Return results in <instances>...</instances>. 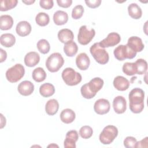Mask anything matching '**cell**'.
I'll use <instances>...</instances> for the list:
<instances>
[{"label":"cell","instance_id":"obj_1","mask_svg":"<svg viewBox=\"0 0 148 148\" xmlns=\"http://www.w3.org/2000/svg\"><path fill=\"white\" fill-rule=\"evenodd\" d=\"M130 109L132 113H139L144 108L145 92L140 88H134L129 93Z\"/></svg>","mask_w":148,"mask_h":148},{"label":"cell","instance_id":"obj_2","mask_svg":"<svg viewBox=\"0 0 148 148\" xmlns=\"http://www.w3.org/2000/svg\"><path fill=\"white\" fill-rule=\"evenodd\" d=\"M90 51L98 63L104 65L109 61V56L108 53L99 45V43H95L92 45L90 49Z\"/></svg>","mask_w":148,"mask_h":148},{"label":"cell","instance_id":"obj_3","mask_svg":"<svg viewBox=\"0 0 148 148\" xmlns=\"http://www.w3.org/2000/svg\"><path fill=\"white\" fill-rule=\"evenodd\" d=\"M64 60L62 55L59 53H53L47 58L46 66L49 71L56 72L63 66Z\"/></svg>","mask_w":148,"mask_h":148},{"label":"cell","instance_id":"obj_4","mask_svg":"<svg viewBox=\"0 0 148 148\" xmlns=\"http://www.w3.org/2000/svg\"><path fill=\"white\" fill-rule=\"evenodd\" d=\"M61 76L65 83L70 86L78 84L82 79L80 73L76 72L72 68H65L62 71Z\"/></svg>","mask_w":148,"mask_h":148},{"label":"cell","instance_id":"obj_5","mask_svg":"<svg viewBox=\"0 0 148 148\" xmlns=\"http://www.w3.org/2000/svg\"><path fill=\"white\" fill-rule=\"evenodd\" d=\"M25 69L21 64H16L9 68L6 72V77L10 83H16L20 80L24 75Z\"/></svg>","mask_w":148,"mask_h":148},{"label":"cell","instance_id":"obj_6","mask_svg":"<svg viewBox=\"0 0 148 148\" xmlns=\"http://www.w3.org/2000/svg\"><path fill=\"white\" fill-rule=\"evenodd\" d=\"M118 135L117 128L114 125L106 126L99 135V140L103 145L110 144Z\"/></svg>","mask_w":148,"mask_h":148},{"label":"cell","instance_id":"obj_7","mask_svg":"<svg viewBox=\"0 0 148 148\" xmlns=\"http://www.w3.org/2000/svg\"><path fill=\"white\" fill-rule=\"evenodd\" d=\"M115 58L119 61H123L125 59H132L136 55V53L130 48L127 45H121L116 47L113 51Z\"/></svg>","mask_w":148,"mask_h":148},{"label":"cell","instance_id":"obj_8","mask_svg":"<svg viewBox=\"0 0 148 148\" xmlns=\"http://www.w3.org/2000/svg\"><path fill=\"white\" fill-rule=\"evenodd\" d=\"M95 35V31L93 28H90L86 25L80 27L77 35V40L82 45L88 44Z\"/></svg>","mask_w":148,"mask_h":148},{"label":"cell","instance_id":"obj_9","mask_svg":"<svg viewBox=\"0 0 148 148\" xmlns=\"http://www.w3.org/2000/svg\"><path fill=\"white\" fill-rule=\"evenodd\" d=\"M121 40L120 35L116 32H111L109 34L106 38L99 42V45L103 47H113L117 45Z\"/></svg>","mask_w":148,"mask_h":148},{"label":"cell","instance_id":"obj_10","mask_svg":"<svg viewBox=\"0 0 148 148\" xmlns=\"http://www.w3.org/2000/svg\"><path fill=\"white\" fill-rule=\"evenodd\" d=\"M110 108L109 101L104 98H101L96 101L94 105V109L95 113L98 114H105L109 112Z\"/></svg>","mask_w":148,"mask_h":148},{"label":"cell","instance_id":"obj_11","mask_svg":"<svg viewBox=\"0 0 148 148\" xmlns=\"http://www.w3.org/2000/svg\"><path fill=\"white\" fill-rule=\"evenodd\" d=\"M113 107L116 113H124L127 109V102L125 98L120 95L116 97L113 101Z\"/></svg>","mask_w":148,"mask_h":148},{"label":"cell","instance_id":"obj_12","mask_svg":"<svg viewBox=\"0 0 148 148\" xmlns=\"http://www.w3.org/2000/svg\"><path fill=\"white\" fill-rule=\"evenodd\" d=\"M79 139V135L76 130L69 131L65 136V139L64 142V147L75 148L76 142Z\"/></svg>","mask_w":148,"mask_h":148},{"label":"cell","instance_id":"obj_13","mask_svg":"<svg viewBox=\"0 0 148 148\" xmlns=\"http://www.w3.org/2000/svg\"><path fill=\"white\" fill-rule=\"evenodd\" d=\"M17 90L21 95L28 96L34 92V85L30 81L24 80L18 84Z\"/></svg>","mask_w":148,"mask_h":148},{"label":"cell","instance_id":"obj_14","mask_svg":"<svg viewBox=\"0 0 148 148\" xmlns=\"http://www.w3.org/2000/svg\"><path fill=\"white\" fill-rule=\"evenodd\" d=\"M127 46L132 50L136 52H140L144 49V44L142 39L138 36H131L128 39Z\"/></svg>","mask_w":148,"mask_h":148},{"label":"cell","instance_id":"obj_15","mask_svg":"<svg viewBox=\"0 0 148 148\" xmlns=\"http://www.w3.org/2000/svg\"><path fill=\"white\" fill-rule=\"evenodd\" d=\"M90 60L86 53H81L77 56L76 58V64L79 69L82 71L87 69L90 66Z\"/></svg>","mask_w":148,"mask_h":148},{"label":"cell","instance_id":"obj_16","mask_svg":"<svg viewBox=\"0 0 148 148\" xmlns=\"http://www.w3.org/2000/svg\"><path fill=\"white\" fill-rule=\"evenodd\" d=\"M32 27L31 24L26 21H20L16 25V31L20 36H26L31 32Z\"/></svg>","mask_w":148,"mask_h":148},{"label":"cell","instance_id":"obj_17","mask_svg":"<svg viewBox=\"0 0 148 148\" xmlns=\"http://www.w3.org/2000/svg\"><path fill=\"white\" fill-rule=\"evenodd\" d=\"M40 61L39 54L35 51L28 53L24 57V63L28 67H33L37 65Z\"/></svg>","mask_w":148,"mask_h":148},{"label":"cell","instance_id":"obj_18","mask_svg":"<svg viewBox=\"0 0 148 148\" xmlns=\"http://www.w3.org/2000/svg\"><path fill=\"white\" fill-rule=\"evenodd\" d=\"M114 87L119 91H125L130 86V82L128 79L122 76H116L113 82Z\"/></svg>","mask_w":148,"mask_h":148},{"label":"cell","instance_id":"obj_19","mask_svg":"<svg viewBox=\"0 0 148 148\" xmlns=\"http://www.w3.org/2000/svg\"><path fill=\"white\" fill-rule=\"evenodd\" d=\"M58 38L61 43L65 44L72 41L74 38V35L71 29L68 28H64L58 31Z\"/></svg>","mask_w":148,"mask_h":148},{"label":"cell","instance_id":"obj_20","mask_svg":"<svg viewBox=\"0 0 148 148\" xmlns=\"http://www.w3.org/2000/svg\"><path fill=\"white\" fill-rule=\"evenodd\" d=\"M76 117L75 113L71 109H65L62 110L60 113L61 120L65 124H70L72 123Z\"/></svg>","mask_w":148,"mask_h":148},{"label":"cell","instance_id":"obj_21","mask_svg":"<svg viewBox=\"0 0 148 148\" xmlns=\"http://www.w3.org/2000/svg\"><path fill=\"white\" fill-rule=\"evenodd\" d=\"M68 20V15L66 12L62 10L56 12L53 15V21L57 25L65 24Z\"/></svg>","mask_w":148,"mask_h":148},{"label":"cell","instance_id":"obj_22","mask_svg":"<svg viewBox=\"0 0 148 148\" xmlns=\"http://www.w3.org/2000/svg\"><path fill=\"white\" fill-rule=\"evenodd\" d=\"M59 108V103L56 99H49L46 103L45 111L50 116H53L57 113Z\"/></svg>","mask_w":148,"mask_h":148},{"label":"cell","instance_id":"obj_23","mask_svg":"<svg viewBox=\"0 0 148 148\" xmlns=\"http://www.w3.org/2000/svg\"><path fill=\"white\" fill-rule=\"evenodd\" d=\"M87 85L91 92L97 94V92L102 88L103 86V80L100 77H94L87 83Z\"/></svg>","mask_w":148,"mask_h":148},{"label":"cell","instance_id":"obj_24","mask_svg":"<svg viewBox=\"0 0 148 148\" xmlns=\"http://www.w3.org/2000/svg\"><path fill=\"white\" fill-rule=\"evenodd\" d=\"M130 16L134 19H139L142 15V11L140 6L135 3H132L128 6Z\"/></svg>","mask_w":148,"mask_h":148},{"label":"cell","instance_id":"obj_25","mask_svg":"<svg viewBox=\"0 0 148 148\" xmlns=\"http://www.w3.org/2000/svg\"><path fill=\"white\" fill-rule=\"evenodd\" d=\"M40 94L43 97H49L52 96L55 92L54 86L49 83L42 84L39 87Z\"/></svg>","mask_w":148,"mask_h":148},{"label":"cell","instance_id":"obj_26","mask_svg":"<svg viewBox=\"0 0 148 148\" xmlns=\"http://www.w3.org/2000/svg\"><path fill=\"white\" fill-rule=\"evenodd\" d=\"M0 42L2 46L6 47H10L14 45L16 42V38L12 34H3L1 36Z\"/></svg>","mask_w":148,"mask_h":148},{"label":"cell","instance_id":"obj_27","mask_svg":"<svg viewBox=\"0 0 148 148\" xmlns=\"http://www.w3.org/2000/svg\"><path fill=\"white\" fill-rule=\"evenodd\" d=\"M13 25V19L8 14L0 16V28L1 30L10 29Z\"/></svg>","mask_w":148,"mask_h":148},{"label":"cell","instance_id":"obj_28","mask_svg":"<svg viewBox=\"0 0 148 148\" xmlns=\"http://www.w3.org/2000/svg\"><path fill=\"white\" fill-rule=\"evenodd\" d=\"M77 50H78L77 45L73 41L69 42L64 45V51L68 57L74 56L77 53Z\"/></svg>","mask_w":148,"mask_h":148},{"label":"cell","instance_id":"obj_29","mask_svg":"<svg viewBox=\"0 0 148 148\" xmlns=\"http://www.w3.org/2000/svg\"><path fill=\"white\" fill-rule=\"evenodd\" d=\"M32 79L36 82H42L46 78V73L45 70L40 67L35 68L32 74Z\"/></svg>","mask_w":148,"mask_h":148},{"label":"cell","instance_id":"obj_30","mask_svg":"<svg viewBox=\"0 0 148 148\" xmlns=\"http://www.w3.org/2000/svg\"><path fill=\"white\" fill-rule=\"evenodd\" d=\"M35 21L38 25L41 27L47 25L50 21L49 16L44 12H40L35 17Z\"/></svg>","mask_w":148,"mask_h":148},{"label":"cell","instance_id":"obj_31","mask_svg":"<svg viewBox=\"0 0 148 148\" xmlns=\"http://www.w3.org/2000/svg\"><path fill=\"white\" fill-rule=\"evenodd\" d=\"M123 72L128 76L136 74V66L135 62H125L123 66Z\"/></svg>","mask_w":148,"mask_h":148},{"label":"cell","instance_id":"obj_32","mask_svg":"<svg viewBox=\"0 0 148 148\" xmlns=\"http://www.w3.org/2000/svg\"><path fill=\"white\" fill-rule=\"evenodd\" d=\"M17 0H2L1 1L0 10L2 12L10 10L17 6Z\"/></svg>","mask_w":148,"mask_h":148},{"label":"cell","instance_id":"obj_33","mask_svg":"<svg viewBox=\"0 0 148 148\" xmlns=\"http://www.w3.org/2000/svg\"><path fill=\"white\" fill-rule=\"evenodd\" d=\"M135 64L136 66V74L141 75L147 71V63L146 60L139 58L135 62Z\"/></svg>","mask_w":148,"mask_h":148},{"label":"cell","instance_id":"obj_34","mask_svg":"<svg viewBox=\"0 0 148 148\" xmlns=\"http://www.w3.org/2000/svg\"><path fill=\"white\" fill-rule=\"evenodd\" d=\"M36 46L39 52L44 54L48 53L50 49V43L47 40L45 39L39 40Z\"/></svg>","mask_w":148,"mask_h":148},{"label":"cell","instance_id":"obj_35","mask_svg":"<svg viewBox=\"0 0 148 148\" xmlns=\"http://www.w3.org/2000/svg\"><path fill=\"white\" fill-rule=\"evenodd\" d=\"M92 134V128L88 125H84L79 130V134L83 139H88L91 138Z\"/></svg>","mask_w":148,"mask_h":148},{"label":"cell","instance_id":"obj_36","mask_svg":"<svg viewBox=\"0 0 148 148\" xmlns=\"http://www.w3.org/2000/svg\"><path fill=\"white\" fill-rule=\"evenodd\" d=\"M84 13V8L82 5H78L75 6L72 11V17L75 20L80 18Z\"/></svg>","mask_w":148,"mask_h":148},{"label":"cell","instance_id":"obj_37","mask_svg":"<svg viewBox=\"0 0 148 148\" xmlns=\"http://www.w3.org/2000/svg\"><path fill=\"white\" fill-rule=\"evenodd\" d=\"M80 92L82 94V95L86 99H91L93 97H94L96 95V94L93 93L92 92H91L90 91V90L89 89L87 83H86L84 84H83L80 88Z\"/></svg>","mask_w":148,"mask_h":148},{"label":"cell","instance_id":"obj_38","mask_svg":"<svg viewBox=\"0 0 148 148\" xmlns=\"http://www.w3.org/2000/svg\"><path fill=\"white\" fill-rule=\"evenodd\" d=\"M137 141L135 138L133 136H127L124 140V146L127 148H134Z\"/></svg>","mask_w":148,"mask_h":148},{"label":"cell","instance_id":"obj_39","mask_svg":"<svg viewBox=\"0 0 148 148\" xmlns=\"http://www.w3.org/2000/svg\"><path fill=\"white\" fill-rule=\"evenodd\" d=\"M40 6L45 9H50L54 5L53 1L52 0H40L39 1Z\"/></svg>","mask_w":148,"mask_h":148},{"label":"cell","instance_id":"obj_40","mask_svg":"<svg viewBox=\"0 0 148 148\" xmlns=\"http://www.w3.org/2000/svg\"><path fill=\"white\" fill-rule=\"evenodd\" d=\"M85 3H86L87 6L90 8H96L100 6L101 3V0H86L85 1Z\"/></svg>","mask_w":148,"mask_h":148},{"label":"cell","instance_id":"obj_41","mask_svg":"<svg viewBox=\"0 0 148 148\" xmlns=\"http://www.w3.org/2000/svg\"><path fill=\"white\" fill-rule=\"evenodd\" d=\"M57 2L59 6L64 8H69L72 5V0H57Z\"/></svg>","mask_w":148,"mask_h":148},{"label":"cell","instance_id":"obj_42","mask_svg":"<svg viewBox=\"0 0 148 148\" xmlns=\"http://www.w3.org/2000/svg\"><path fill=\"white\" fill-rule=\"evenodd\" d=\"M148 138L146 137L142 140L136 142L135 147H147V143H148Z\"/></svg>","mask_w":148,"mask_h":148},{"label":"cell","instance_id":"obj_43","mask_svg":"<svg viewBox=\"0 0 148 148\" xmlns=\"http://www.w3.org/2000/svg\"><path fill=\"white\" fill-rule=\"evenodd\" d=\"M0 52H1V60L0 62H2L6 60V57H7V54L5 51H4L2 49H0Z\"/></svg>","mask_w":148,"mask_h":148},{"label":"cell","instance_id":"obj_44","mask_svg":"<svg viewBox=\"0 0 148 148\" xmlns=\"http://www.w3.org/2000/svg\"><path fill=\"white\" fill-rule=\"evenodd\" d=\"M1 128H2L6 125V119L3 117L2 114H1Z\"/></svg>","mask_w":148,"mask_h":148},{"label":"cell","instance_id":"obj_45","mask_svg":"<svg viewBox=\"0 0 148 148\" xmlns=\"http://www.w3.org/2000/svg\"><path fill=\"white\" fill-rule=\"evenodd\" d=\"M22 2H23V3H24L25 4H26V5H31L32 3H34L35 2V1L34 0V1H32V0H29V1H22Z\"/></svg>","mask_w":148,"mask_h":148},{"label":"cell","instance_id":"obj_46","mask_svg":"<svg viewBox=\"0 0 148 148\" xmlns=\"http://www.w3.org/2000/svg\"><path fill=\"white\" fill-rule=\"evenodd\" d=\"M58 147V146H57V145H56L53 143V144L50 145L48 146V147Z\"/></svg>","mask_w":148,"mask_h":148}]
</instances>
